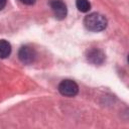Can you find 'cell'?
<instances>
[{"label": "cell", "mask_w": 129, "mask_h": 129, "mask_svg": "<svg viewBox=\"0 0 129 129\" xmlns=\"http://www.w3.org/2000/svg\"><path fill=\"white\" fill-rule=\"evenodd\" d=\"M84 24L86 28L91 31H102L107 26V19L104 15L94 12L85 17Z\"/></svg>", "instance_id": "cell-1"}, {"label": "cell", "mask_w": 129, "mask_h": 129, "mask_svg": "<svg viewBox=\"0 0 129 129\" xmlns=\"http://www.w3.org/2000/svg\"><path fill=\"white\" fill-rule=\"evenodd\" d=\"M58 91L66 97H74L79 92V87L76 82L72 80H63L58 85Z\"/></svg>", "instance_id": "cell-2"}, {"label": "cell", "mask_w": 129, "mask_h": 129, "mask_svg": "<svg viewBox=\"0 0 129 129\" xmlns=\"http://www.w3.org/2000/svg\"><path fill=\"white\" fill-rule=\"evenodd\" d=\"M18 57L21 62H23L25 64H29L34 61V59L36 57V52H35L34 48H32L28 45H24V46L20 47V49L18 51Z\"/></svg>", "instance_id": "cell-3"}, {"label": "cell", "mask_w": 129, "mask_h": 129, "mask_svg": "<svg viewBox=\"0 0 129 129\" xmlns=\"http://www.w3.org/2000/svg\"><path fill=\"white\" fill-rule=\"evenodd\" d=\"M50 8L56 19H63L67 16V6L61 0H50Z\"/></svg>", "instance_id": "cell-4"}, {"label": "cell", "mask_w": 129, "mask_h": 129, "mask_svg": "<svg viewBox=\"0 0 129 129\" xmlns=\"http://www.w3.org/2000/svg\"><path fill=\"white\" fill-rule=\"evenodd\" d=\"M87 59L93 63V64H102L105 60V54L102 50L98 48H93L90 49L87 53Z\"/></svg>", "instance_id": "cell-5"}, {"label": "cell", "mask_w": 129, "mask_h": 129, "mask_svg": "<svg viewBox=\"0 0 129 129\" xmlns=\"http://www.w3.org/2000/svg\"><path fill=\"white\" fill-rule=\"evenodd\" d=\"M11 52V45L5 39H0V58L7 57Z\"/></svg>", "instance_id": "cell-6"}, {"label": "cell", "mask_w": 129, "mask_h": 129, "mask_svg": "<svg viewBox=\"0 0 129 129\" xmlns=\"http://www.w3.org/2000/svg\"><path fill=\"white\" fill-rule=\"evenodd\" d=\"M76 6L81 12H88L91 8V4L88 0H77Z\"/></svg>", "instance_id": "cell-7"}, {"label": "cell", "mask_w": 129, "mask_h": 129, "mask_svg": "<svg viewBox=\"0 0 129 129\" xmlns=\"http://www.w3.org/2000/svg\"><path fill=\"white\" fill-rule=\"evenodd\" d=\"M19 1L25 5H32L35 3V0H19Z\"/></svg>", "instance_id": "cell-8"}, {"label": "cell", "mask_w": 129, "mask_h": 129, "mask_svg": "<svg viewBox=\"0 0 129 129\" xmlns=\"http://www.w3.org/2000/svg\"><path fill=\"white\" fill-rule=\"evenodd\" d=\"M6 2H7V0H0V10H2L5 7Z\"/></svg>", "instance_id": "cell-9"}]
</instances>
